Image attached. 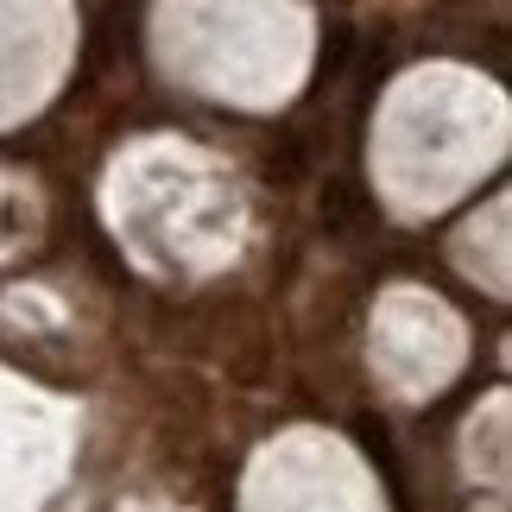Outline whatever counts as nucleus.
Masks as SVG:
<instances>
[{
    "label": "nucleus",
    "instance_id": "obj_1",
    "mask_svg": "<svg viewBox=\"0 0 512 512\" xmlns=\"http://www.w3.org/2000/svg\"><path fill=\"white\" fill-rule=\"evenodd\" d=\"M348 51H354V26L348 19H329V38H323V64H317V83H342V70H348Z\"/></svg>",
    "mask_w": 512,
    "mask_h": 512
}]
</instances>
